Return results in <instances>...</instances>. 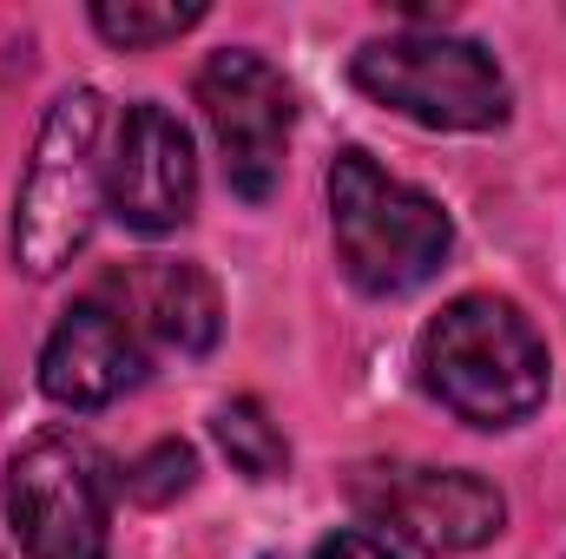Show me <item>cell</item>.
<instances>
[{
	"mask_svg": "<svg viewBox=\"0 0 566 559\" xmlns=\"http://www.w3.org/2000/svg\"><path fill=\"white\" fill-rule=\"evenodd\" d=\"M422 382L474 428L527 421L547 402V342L501 296H461L422 329Z\"/></svg>",
	"mask_w": 566,
	"mask_h": 559,
	"instance_id": "1",
	"label": "cell"
},
{
	"mask_svg": "<svg viewBox=\"0 0 566 559\" xmlns=\"http://www.w3.org/2000/svg\"><path fill=\"white\" fill-rule=\"evenodd\" d=\"M99 133H106V99L93 86H73L53 99L40 139H33V158H27V178L13 191V264H20V277L46 283L86 251L99 198H106Z\"/></svg>",
	"mask_w": 566,
	"mask_h": 559,
	"instance_id": "2",
	"label": "cell"
},
{
	"mask_svg": "<svg viewBox=\"0 0 566 559\" xmlns=\"http://www.w3.org/2000/svg\"><path fill=\"white\" fill-rule=\"evenodd\" d=\"M329 231H336L343 271L369 296L422 289L454 251L448 211L434 198H422L416 184L389 178L369 151H336V165H329Z\"/></svg>",
	"mask_w": 566,
	"mask_h": 559,
	"instance_id": "3",
	"label": "cell"
},
{
	"mask_svg": "<svg viewBox=\"0 0 566 559\" xmlns=\"http://www.w3.org/2000/svg\"><path fill=\"white\" fill-rule=\"evenodd\" d=\"M349 80L376 106L416 119L428 133H494L507 119V80L494 53H481L474 40H448V33L369 40Z\"/></svg>",
	"mask_w": 566,
	"mask_h": 559,
	"instance_id": "4",
	"label": "cell"
},
{
	"mask_svg": "<svg viewBox=\"0 0 566 559\" xmlns=\"http://www.w3.org/2000/svg\"><path fill=\"white\" fill-rule=\"evenodd\" d=\"M7 527L27 559H106L113 487L80 434H40L7 461Z\"/></svg>",
	"mask_w": 566,
	"mask_h": 559,
	"instance_id": "5",
	"label": "cell"
},
{
	"mask_svg": "<svg viewBox=\"0 0 566 559\" xmlns=\"http://www.w3.org/2000/svg\"><path fill=\"white\" fill-rule=\"evenodd\" d=\"M349 494L376 527L422 553H474L507 520V500L461 467H363Z\"/></svg>",
	"mask_w": 566,
	"mask_h": 559,
	"instance_id": "6",
	"label": "cell"
},
{
	"mask_svg": "<svg viewBox=\"0 0 566 559\" xmlns=\"http://www.w3.org/2000/svg\"><path fill=\"white\" fill-rule=\"evenodd\" d=\"M198 106H205V119L218 133L231 191L264 204L277 191L283 145H290V86H283V73L258 53L224 46L198 73Z\"/></svg>",
	"mask_w": 566,
	"mask_h": 559,
	"instance_id": "7",
	"label": "cell"
},
{
	"mask_svg": "<svg viewBox=\"0 0 566 559\" xmlns=\"http://www.w3.org/2000/svg\"><path fill=\"white\" fill-rule=\"evenodd\" d=\"M106 198L113 211L145 231V238H165L191 218L198 204V158H191V133L165 113V106H133L119 145L106 158Z\"/></svg>",
	"mask_w": 566,
	"mask_h": 559,
	"instance_id": "8",
	"label": "cell"
},
{
	"mask_svg": "<svg viewBox=\"0 0 566 559\" xmlns=\"http://www.w3.org/2000/svg\"><path fill=\"white\" fill-rule=\"evenodd\" d=\"M145 376L139 336L106 296H86L60 316V329L40 349V389L60 409H106Z\"/></svg>",
	"mask_w": 566,
	"mask_h": 559,
	"instance_id": "9",
	"label": "cell"
},
{
	"mask_svg": "<svg viewBox=\"0 0 566 559\" xmlns=\"http://www.w3.org/2000/svg\"><path fill=\"white\" fill-rule=\"evenodd\" d=\"M113 309L126 316L133 336H158L165 349L178 356H205L218 342V283L205 277L198 264H171V257H151V264H133L126 277H113Z\"/></svg>",
	"mask_w": 566,
	"mask_h": 559,
	"instance_id": "10",
	"label": "cell"
},
{
	"mask_svg": "<svg viewBox=\"0 0 566 559\" xmlns=\"http://www.w3.org/2000/svg\"><path fill=\"white\" fill-rule=\"evenodd\" d=\"M218 447H224V454H231V467H238V474H251V481H277L283 461H290L277 421L264 415L258 402H224V409H218Z\"/></svg>",
	"mask_w": 566,
	"mask_h": 559,
	"instance_id": "11",
	"label": "cell"
},
{
	"mask_svg": "<svg viewBox=\"0 0 566 559\" xmlns=\"http://www.w3.org/2000/svg\"><path fill=\"white\" fill-rule=\"evenodd\" d=\"M205 20V7H145V0H99L93 7V27L113 40V46H165L178 33H191Z\"/></svg>",
	"mask_w": 566,
	"mask_h": 559,
	"instance_id": "12",
	"label": "cell"
},
{
	"mask_svg": "<svg viewBox=\"0 0 566 559\" xmlns=\"http://www.w3.org/2000/svg\"><path fill=\"white\" fill-rule=\"evenodd\" d=\"M191 487V447L185 441H158L145 461H133V474H126V494L139 500V507H165V500H178Z\"/></svg>",
	"mask_w": 566,
	"mask_h": 559,
	"instance_id": "13",
	"label": "cell"
},
{
	"mask_svg": "<svg viewBox=\"0 0 566 559\" xmlns=\"http://www.w3.org/2000/svg\"><path fill=\"white\" fill-rule=\"evenodd\" d=\"M316 559H402L382 534H363V527H343V534H329L323 547H316Z\"/></svg>",
	"mask_w": 566,
	"mask_h": 559,
	"instance_id": "14",
	"label": "cell"
}]
</instances>
